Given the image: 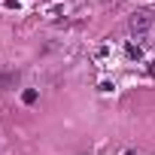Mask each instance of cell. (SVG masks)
I'll return each instance as SVG.
<instances>
[{"instance_id": "3957f363", "label": "cell", "mask_w": 155, "mask_h": 155, "mask_svg": "<svg viewBox=\"0 0 155 155\" xmlns=\"http://www.w3.org/2000/svg\"><path fill=\"white\" fill-rule=\"evenodd\" d=\"M21 101H25V104H37V91H34V88H28V91L21 94Z\"/></svg>"}, {"instance_id": "6da1fadb", "label": "cell", "mask_w": 155, "mask_h": 155, "mask_svg": "<svg viewBox=\"0 0 155 155\" xmlns=\"http://www.w3.org/2000/svg\"><path fill=\"white\" fill-rule=\"evenodd\" d=\"M128 28H131V34H134V37H143V34L152 28V15H149V12H134Z\"/></svg>"}, {"instance_id": "7a4b0ae2", "label": "cell", "mask_w": 155, "mask_h": 155, "mask_svg": "<svg viewBox=\"0 0 155 155\" xmlns=\"http://www.w3.org/2000/svg\"><path fill=\"white\" fill-rule=\"evenodd\" d=\"M15 82H18V73H12V70H9V73H0V88H9V85H15Z\"/></svg>"}]
</instances>
